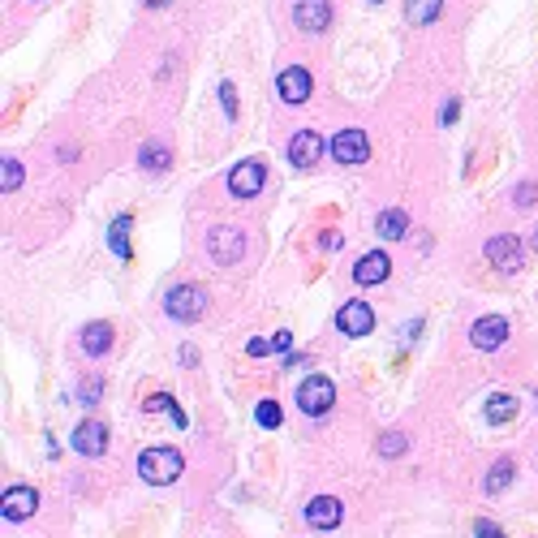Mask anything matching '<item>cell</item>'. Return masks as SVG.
Listing matches in <instances>:
<instances>
[{
  "instance_id": "cell-11",
  "label": "cell",
  "mask_w": 538,
  "mask_h": 538,
  "mask_svg": "<svg viewBox=\"0 0 538 538\" xmlns=\"http://www.w3.org/2000/svg\"><path fill=\"white\" fill-rule=\"evenodd\" d=\"M35 508H39V491L35 487H9L5 491V504H0V513H5V521H26V517H35Z\"/></svg>"
},
{
  "instance_id": "cell-29",
  "label": "cell",
  "mask_w": 538,
  "mask_h": 538,
  "mask_svg": "<svg viewBox=\"0 0 538 538\" xmlns=\"http://www.w3.org/2000/svg\"><path fill=\"white\" fill-rule=\"evenodd\" d=\"M220 104H224V116H237V91H233V82H220Z\"/></svg>"
},
{
  "instance_id": "cell-6",
  "label": "cell",
  "mask_w": 538,
  "mask_h": 538,
  "mask_svg": "<svg viewBox=\"0 0 538 538\" xmlns=\"http://www.w3.org/2000/svg\"><path fill=\"white\" fill-rule=\"evenodd\" d=\"M319 160H324V138L315 130H297L288 142V164L293 169H319Z\"/></svg>"
},
{
  "instance_id": "cell-2",
  "label": "cell",
  "mask_w": 538,
  "mask_h": 538,
  "mask_svg": "<svg viewBox=\"0 0 538 538\" xmlns=\"http://www.w3.org/2000/svg\"><path fill=\"white\" fill-rule=\"evenodd\" d=\"M336 405V384L327 379V375H306L302 384H297V409L310 414V418H319Z\"/></svg>"
},
{
  "instance_id": "cell-33",
  "label": "cell",
  "mask_w": 538,
  "mask_h": 538,
  "mask_svg": "<svg viewBox=\"0 0 538 538\" xmlns=\"http://www.w3.org/2000/svg\"><path fill=\"white\" fill-rule=\"evenodd\" d=\"M288 345H293V336H288V332H276V341H271V349H276V353H288Z\"/></svg>"
},
{
  "instance_id": "cell-23",
  "label": "cell",
  "mask_w": 538,
  "mask_h": 538,
  "mask_svg": "<svg viewBox=\"0 0 538 538\" xmlns=\"http://www.w3.org/2000/svg\"><path fill=\"white\" fill-rule=\"evenodd\" d=\"M147 414H169L177 426H186V414H181V405L169 397V392H155V397H147V405H142Z\"/></svg>"
},
{
  "instance_id": "cell-18",
  "label": "cell",
  "mask_w": 538,
  "mask_h": 538,
  "mask_svg": "<svg viewBox=\"0 0 538 538\" xmlns=\"http://www.w3.org/2000/svg\"><path fill=\"white\" fill-rule=\"evenodd\" d=\"M130 224H134V215L121 212L113 220V229H108V251H113L116 259H130V254H134L130 251Z\"/></svg>"
},
{
  "instance_id": "cell-10",
  "label": "cell",
  "mask_w": 538,
  "mask_h": 538,
  "mask_svg": "<svg viewBox=\"0 0 538 538\" xmlns=\"http://www.w3.org/2000/svg\"><path fill=\"white\" fill-rule=\"evenodd\" d=\"M293 22H297L306 35L327 31V22H332V0H297V5H293Z\"/></svg>"
},
{
  "instance_id": "cell-28",
  "label": "cell",
  "mask_w": 538,
  "mask_h": 538,
  "mask_svg": "<svg viewBox=\"0 0 538 538\" xmlns=\"http://www.w3.org/2000/svg\"><path fill=\"white\" fill-rule=\"evenodd\" d=\"M405 443H409V440H405L401 431H392V435H379V457H401Z\"/></svg>"
},
{
  "instance_id": "cell-19",
  "label": "cell",
  "mask_w": 538,
  "mask_h": 538,
  "mask_svg": "<svg viewBox=\"0 0 538 538\" xmlns=\"http://www.w3.org/2000/svg\"><path fill=\"white\" fill-rule=\"evenodd\" d=\"M138 164H142L147 173H169V164H173V151H169V142H147V147L138 151Z\"/></svg>"
},
{
  "instance_id": "cell-1",
  "label": "cell",
  "mask_w": 538,
  "mask_h": 538,
  "mask_svg": "<svg viewBox=\"0 0 538 538\" xmlns=\"http://www.w3.org/2000/svg\"><path fill=\"white\" fill-rule=\"evenodd\" d=\"M181 452L177 448H147L142 457H138V474L142 482H151V487H169V482L181 479Z\"/></svg>"
},
{
  "instance_id": "cell-3",
  "label": "cell",
  "mask_w": 538,
  "mask_h": 538,
  "mask_svg": "<svg viewBox=\"0 0 538 538\" xmlns=\"http://www.w3.org/2000/svg\"><path fill=\"white\" fill-rule=\"evenodd\" d=\"M164 310H169V319L194 324V319H203V310H207V293H203L198 285H177V288H169Z\"/></svg>"
},
{
  "instance_id": "cell-4",
  "label": "cell",
  "mask_w": 538,
  "mask_h": 538,
  "mask_svg": "<svg viewBox=\"0 0 538 538\" xmlns=\"http://www.w3.org/2000/svg\"><path fill=\"white\" fill-rule=\"evenodd\" d=\"M487 259H491V268H500L504 276H517V271L525 268V242L513 237V233L491 237V242H487Z\"/></svg>"
},
{
  "instance_id": "cell-5",
  "label": "cell",
  "mask_w": 538,
  "mask_h": 538,
  "mask_svg": "<svg viewBox=\"0 0 538 538\" xmlns=\"http://www.w3.org/2000/svg\"><path fill=\"white\" fill-rule=\"evenodd\" d=\"M207 251H212L215 263H237L246 254V233L233 229V224H215L212 237H207Z\"/></svg>"
},
{
  "instance_id": "cell-14",
  "label": "cell",
  "mask_w": 538,
  "mask_h": 538,
  "mask_svg": "<svg viewBox=\"0 0 538 538\" xmlns=\"http://www.w3.org/2000/svg\"><path fill=\"white\" fill-rule=\"evenodd\" d=\"M336 327H341L345 336H366V332L375 327V310L366 306V302H345L341 315H336Z\"/></svg>"
},
{
  "instance_id": "cell-20",
  "label": "cell",
  "mask_w": 538,
  "mask_h": 538,
  "mask_svg": "<svg viewBox=\"0 0 538 538\" xmlns=\"http://www.w3.org/2000/svg\"><path fill=\"white\" fill-rule=\"evenodd\" d=\"M517 414V397H508V392H496V397H487V423L504 426L508 418Z\"/></svg>"
},
{
  "instance_id": "cell-31",
  "label": "cell",
  "mask_w": 538,
  "mask_h": 538,
  "mask_svg": "<svg viewBox=\"0 0 538 538\" xmlns=\"http://www.w3.org/2000/svg\"><path fill=\"white\" fill-rule=\"evenodd\" d=\"M513 198H517L521 207H530V203L538 198V186H517V190H513Z\"/></svg>"
},
{
  "instance_id": "cell-16",
  "label": "cell",
  "mask_w": 538,
  "mask_h": 538,
  "mask_svg": "<svg viewBox=\"0 0 538 538\" xmlns=\"http://www.w3.org/2000/svg\"><path fill=\"white\" fill-rule=\"evenodd\" d=\"M78 345H82V353H91V358H104V353L113 349V324H104V319L87 324L82 336H78Z\"/></svg>"
},
{
  "instance_id": "cell-9",
  "label": "cell",
  "mask_w": 538,
  "mask_h": 538,
  "mask_svg": "<svg viewBox=\"0 0 538 538\" xmlns=\"http://www.w3.org/2000/svg\"><path fill=\"white\" fill-rule=\"evenodd\" d=\"M74 448L82 457H104V448H108V426L99 423V418H82L74 426Z\"/></svg>"
},
{
  "instance_id": "cell-37",
  "label": "cell",
  "mask_w": 538,
  "mask_h": 538,
  "mask_svg": "<svg viewBox=\"0 0 538 538\" xmlns=\"http://www.w3.org/2000/svg\"><path fill=\"white\" fill-rule=\"evenodd\" d=\"M534 242H538V237H534Z\"/></svg>"
},
{
  "instance_id": "cell-17",
  "label": "cell",
  "mask_w": 538,
  "mask_h": 538,
  "mask_svg": "<svg viewBox=\"0 0 538 538\" xmlns=\"http://www.w3.org/2000/svg\"><path fill=\"white\" fill-rule=\"evenodd\" d=\"M388 271H392V263H388L384 251H370L358 259V268H353V280L358 285H379V280H388Z\"/></svg>"
},
{
  "instance_id": "cell-12",
  "label": "cell",
  "mask_w": 538,
  "mask_h": 538,
  "mask_svg": "<svg viewBox=\"0 0 538 538\" xmlns=\"http://www.w3.org/2000/svg\"><path fill=\"white\" fill-rule=\"evenodd\" d=\"M332 155H336L341 164H366L370 142H366L362 130H341V134L332 138Z\"/></svg>"
},
{
  "instance_id": "cell-24",
  "label": "cell",
  "mask_w": 538,
  "mask_h": 538,
  "mask_svg": "<svg viewBox=\"0 0 538 538\" xmlns=\"http://www.w3.org/2000/svg\"><path fill=\"white\" fill-rule=\"evenodd\" d=\"M508 482H513V461H508V457H500V461L491 465V474H487V491H491V496H500Z\"/></svg>"
},
{
  "instance_id": "cell-32",
  "label": "cell",
  "mask_w": 538,
  "mask_h": 538,
  "mask_svg": "<svg viewBox=\"0 0 538 538\" xmlns=\"http://www.w3.org/2000/svg\"><path fill=\"white\" fill-rule=\"evenodd\" d=\"M474 538H504V534L491 525V521H479V525H474Z\"/></svg>"
},
{
  "instance_id": "cell-13",
  "label": "cell",
  "mask_w": 538,
  "mask_h": 538,
  "mask_svg": "<svg viewBox=\"0 0 538 538\" xmlns=\"http://www.w3.org/2000/svg\"><path fill=\"white\" fill-rule=\"evenodd\" d=\"M263 173H268V169H263L259 160H246V164H237L229 173V190L237 194V198H254V194L263 190Z\"/></svg>"
},
{
  "instance_id": "cell-22",
  "label": "cell",
  "mask_w": 538,
  "mask_h": 538,
  "mask_svg": "<svg viewBox=\"0 0 538 538\" xmlns=\"http://www.w3.org/2000/svg\"><path fill=\"white\" fill-rule=\"evenodd\" d=\"M443 9V0H405V18L414 22V26H426V22H435Z\"/></svg>"
},
{
  "instance_id": "cell-30",
  "label": "cell",
  "mask_w": 538,
  "mask_h": 538,
  "mask_svg": "<svg viewBox=\"0 0 538 538\" xmlns=\"http://www.w3.org/2000/svg\"><path fill=\"white\" fill-rule=\"evenodd\" d=\"M457 116H461V99H448V104H443V113H440V125H452Z\"/></svg>"
},
{
  "instance_id": "cell-35",
  "label": "cell",
  "mask_w": 538,
  "mask_h": 538,
  "mask_svg": "<svg viewBox=\"0 0 538 538\" xmlns=\"http://www.w3.org/2000/svg\"><path fill=\"white\" fill-rule=\"evenodd\" d=\"M246 349H251V358H263V353H268V349H271V341H251V345H246Z\"/></svg>"
},
{
  "instance_id": "cell-15",
  "label": "cell",
  "mask_w": 538,
  "mask_h": 538,
  "mask_svg": "<svg viewBox=\"0 0 538 538\" xmlns=\"http://www.w3.org/2000/svg\"><path fill=\"white\" fill-rule=\"evenodd\" d=\"M341 500H332V496H315V500L306 504V521L315 525V530H336L341 525Z\"/></svg>"
},
{
  "instance_id": "cell-8",
  "label": "cell",
  "mask_w": 538,
  "mask_h": 538,
  "mask_svg": "<svg viewBox=\"0 0 538 538\" xmlns=\"http://www.w3.org/2000/svg\"><path fill=\"white\" fill-rule=\"evenodd\" d=\"M470 341L479 349H487V353H496V349L508 341V319H504V315H482L479 324L470 327Z\"/></svg>"
},
{
  "instance_id": "cell-34",
  "label": "cell",
  "mask_w": 538,
  "mask_h": 538,
  "mask_svg": "<svg viewBox=\"0 0 538 538\" xmlns=\"http://www.w3.org/2000/svg\"><path fill=\"white\" fill-rule=\"evenodd\" d=\"M319 246H324V251H341V233H324Z\"/></svg>"
},
{
  "instance_id": "cell-36",
  "label": "cell",
  "mask_w": 538,
  "mask_h": 538,
  "mask_svg": "<svg viewBox=\"0 0 538 538\" xmlns=\"http://www.w3.org/2000/svg\"><path fill=\"white\" fill-rule=\"evenodd\" d=\"M147 5H151V9H164V5H173V0H147Z\"/></svg>"
},
{
  "instance_id": "cell-7",
  "label": "cell",
  "mask_w": 538,
  "mask_h": 538,
  "mask_svg": "<svg viewBox=\"0 0 538 538\" xmlns=\"http://www.w3.org/2000/svg\"><path fill=\"white\" fill-rule=\"evenodd\" d=\"M276 91H280V99L285 104H306L310 91H315V78H310V69H302V65H293V69H280V78H276Z\"/></svg>"
},
{
  "instance_id": "cell-26",
  "label": "cell",
  "mask_w": 538,
  "mask_h": 538,
  "mask_svg": "<svg viewBox=\"0 0 538 538\" xmlns=\"http://www.w3.org/2000/svg\"><path fill=\"white\" fill-rule=\"evenodd\" d=\"M99 397H104V379H99V375H87V379H82V388H78V401L91 409Z\"/></svg>"
},
{
  "instance_id": "cell-27",
  "label": "cell",
  "mask_w": 538,
  "mask_h": 538,
  "mask_svg": "<svg viewBox=\"0 0 538 538\" xmlns=\"http://www.w3.org/2000/svg\"><path fill=\"white\" fill-rule=\"evenodd\" d=\"M254 418H259V426H280V405L276 401H259V409H254Z\"/></svg>"
},
{
  "instance_id": "cell-21",
  "label": "cell",
  "mask_w": 538,
  "mask_h": 538,
  "mask_svg": "<svg viewBox=\"0 0 538 538\" xmlns=\"http://www.w3.org/2000/svg\"><path fill=\"white\" fill-rule=\"evenodd\" d=\"M405 224H409V220H405L401 207H388V212L375 220V229H379V237H384V242H401V237H405Z\"/></svg>"
},
{
  "instance_id": "cell-25",
  "label": "cell",
  "mask_w": 538,
  "mask_h": 538,
  "mask_svg": "<svg viewBox=\"0 0 538 538\" xmlns=\"http://www.w3.org/2000/svg\"><path fill=\"white\" fill-rule=\"evenodd\" d=\"M18 186H22V160H9V155H5V164H0V190L14 194Z\"/></svg>"
}]
</instances>
